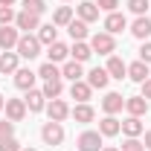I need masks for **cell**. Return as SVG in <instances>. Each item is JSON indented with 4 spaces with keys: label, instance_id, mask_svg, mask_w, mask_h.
<instances>
[{
    "label": "cell",
    "instance_id": "1",
    "mask_svg": "<svg viewBox=\"0 0 151 151\" xmlns=\"http://www.w3.org/2000/svg\"><path fill=\"white\" fill-rule=\"evenodd\" d=\"M15 52H18L20 58H38L41 55V41H38L35 35H29V32H23L20 35V41H18V47H15Z\"/></svg>",
    "mask_w": 151,
    "mask_h": 151
},
{
    "label": "cell",
    "instance_id": "2",
    "mask_svg": "<svg viewBox=\"0 0 151 151\" xmlns=\"http://www.w3.org/2000/svg\"><path fill=\"white\" fill-rule=\"evenodd\" d=\"M41 139H44V145H50V148H55L64 142V125L61 122H44V128H41Z\"/></svg>",
    "mask_w": 151,
    "mask_h": 151
},
{
    "label": "cell",
    "instance_id": "3",
    "mask_svg": "<svg viewBox=\"0 0 151 151\" xmlns=\"http://www.w3.org/2000/svg\"><path fill=\"white\" fill-rule=\"evenodd\" d=\"M90 50L99 52V55H113V52H116V38H113L111 32H96V35L90 38Z\"/></svg>",
    "mask_w": 151,
    "mask_h": 151
},
{
    "label": "cell",
    "instance_id": "4",
    "mask_svg": "<svg viewBox=\"0 0 151 151\" xmlns=\"http://www.w3.org/2000/svg\"><path fill=\"white\" fill-rule=\"evenodd\" d=\"M76 145H78V151H102V134L99 131H84V134H78Z\"/></svg>",
    "mask_w": 151,
    "mask_h": 151
},
{
    "label": "cell",
    "instance_id": "5",
    "mask_svg": "<svg viewBox=\"0 0 151 151\" xmlns=\"http://www.w3.org/2000/svg\"><path fill=\"white\" fill-rule=\"evenodd\" d=\"M20 41V32L18 26H0V50L3 52H9V50H15Z\"/></svg>",
    "mask_w": 151,
    "mask_h": 151
},
{
    "label": "cell",
    "instance_id": "6",
    "mask_svg": "<svg viewBox=\"0 0 151 151\" xmlns=\"http://www.w3.org/2000/svg\"><path fill=\"white\" fill-rule=\"evenodd\" d=\"M6 119L9 122H20L23 116H26V102L23 99H6Z\"/></svg>",
    "mask_w": 151,
    "mask_h": 151
},
{
    "label": "cell",
    "instance_id": "7",
    "mask_svg": "<svg viewBox=\"0 0 151 151\" xmlns=\"http://www.w3.org/2000/svg\"><path fill=\"white\" fill-rule=\"evenodd\" d=\"M105 70H108V76H111V78H116V81L128 78V64H125V61H122L119 55H111V58H108Z\"/></svg>",
    "mask_w": 151,
    "mask_h": 151
},
{
    "label": "cell",
    "instance_id": "8",
    "mask_svg": "<svg viewBox=\"0 0 151 151\" xmlns=\"http://www.w3.org/2000/svg\"><path fill=\"white\" fill-rule=\"evenodd\" d=\"M125 111H128V116H145V111H148V99L145 96H128L125 99Z\"/></svg>",
    "mask_w": 151,
    "mask_h": 151
},
{
    "label": "cell",
    "instance_id": "9",
    "mask_svg": "<svg viewBox=\"0 0 151 151\" xmlns=\"http://www.w3.org/2000/svg\"><path fill=\"white\" fill-rule=\"evenodd\" d=\"M47 113H50V119H52V122H64V119L70 116V105H67L64 99H50Z\"/></svg>",
    "mask_w": 151,
    "mask_h": 151
},
{
    "label": "cell",
    "instance_id": "10",
    "mask_svg": "<svg viewBox=\"0 0 151 151\" xmlns=\"http://www.w3.org/2000/svg\"><path fill=\"white\" fill-rule=\"evenodd\" d=\"M35 78H38V73H32L29 67H18V73H15V87H18V90H32V87H35Z\"/></svg>",
    "mask_w": 151,
    "mask_h": 151
},
{
    "label": "cell",
    "instance_id": "11",
    "mask_svg": "<svg viewBox=\"0 0 151 151\" xmlns=\"http://www.w3.org/2000/svg\"><path fill=\"white\" fill-rule=\"evenodd\" d=\"M15 26H18V29H23V32H32V29H38V26H41V18H38V15H32V12H26V9H20L18 18H15Z\"/></svg>",
    "mask_w": 151,
    "mask_h": 151
},
{
    "label": "cell",
    "instance_id": "12",
    "mask_svg": "<svg viewBox=\"0 0 151 151\" xmlns=\"http://www.w3.org/2000/svg\"><path fill=\"white\" fill-rule=\"evenodd\" d=\"M70 96H73L78 105H84V102H90V96H93V87H90L87 81H81V78H78V81H73V84H70Z\"/></svg>",
    "mask_w": 151,
    "mask_h": 151
},
{
    "label": "cell",
    "instance_id": "13",
    "mask_svg": "<svg viewBox=\"0 0 151 151\" xmlns=\"http://www.w3.org/2000/svg\"><path fill=\"white\" fill-rule=\"evenodd\" d=\"M108 81H111V76H108L105 67H93V70L87 73V84H90L93 90H105V87H108Z\"/></svg>",
    "mask_w": 151,
    "mask_h": 151
},
{
    "label": "cell",
    "instance_id": "14",
    "mask_svg": "<svg viewBox=\"0 0 151 151\" xmlns=\"http://www.w3.org/2000/svg\"><path fill=\"white\" fill-rule=\"evenodd\" d=\"M128 78L131 81H137V84H142L145 78H151V70L145 61H134V64H128Z\"/></svg>",
    "mask_w": 151,
    "mask_h": 151
},
{
    "label": "cell",
    "instance_id": "15",
    "mask_svg": "<svg viewBox=\"0 0 151 151\" xmlns=\"http://www.w3.org/2000/svg\"><path fill=\"white\" fill-rule=\"evenodd\" d=\"M122 108H125V99H122V93H108L105 99H102V111L108 113V116L119 113Z\"/></svg>",
    "mask_w": 151,
    "mask_h": 151
},
{
    "label": "cell",
    "instance_id": "16",
    "mask_svg": "<svg viewBox=\"0 0 151 151\" xmlns=\"http://www.w3.org/2000/svg\"><path fill=\"white\" fill-rule=\"evenodd\" d=\"M76 12H78V20H84V23H93V20L99 18V6H96L93 0L78 3V6H76Z\"/></svg>",
    "mask_w": 151,
    "mask_h": 151
},
{
    "label": "cell",
    "instance_id": "17",
    "mask_svg": "<svg viewBox=\"0 0 151 151\" xmlns=\"http://www.w3.org/2000/svg\"><path fill=\"white\" fill-rule=\"evenodd\" d=\"M128 26V20H125V15H119V12H108V18H105V32H111V35H116V32H122Z\"/></svg>",
    "mask_w": 151,
    "mask_h": 151
},
{
    "label": "cell",
    "instance_id": "18",
    "mask_svg": "<svg viewBox=\"0 0 151 151\" xmlns=\"http://www.w3.org/2000/svg\"><path fill=\"white\" fill-rule=\"evenodd\" d=\"M26 111H32V113H38V111H44V102H47V96H44V90H26Z\"/></svg>",
    "mask_w": 151,
    "mask_h": 151
},
{
    "label": "cell",
    "instance_id": "19",
    "mask_svg": "<svg viewBox=\"0 0 151 151\" xmlns=\"http://www.w3.org/2000/svg\"><path fill=\"white\" fill-rule=\"evenodd\" d=\"M18 52H12V50H9V52H0V73H3V76H9V73H12V76H15V73H18Z\"/></svg>",
    "mask_w": 151,
    "mask_h": 151
},
{
    "label": "cell",
    "instance_id": "20",
    "mask_svg": "<svg viewBox=\"0 0 151 151\" xmlns=\"http://www.w3.org/2000/svg\"><path fill=\"white\" fill-rule=\"evenodd\" d=\"M47 55H50V61H52V64H64V61H67V55H70V47H67V44H61V41H55V44H50Z\"/></svg>",
    "mask_w": 151,
    "mask_h": 151
},
{
    "label": "cell",
    "instance_id": "21",
    "mask_svg": "<svg viewBox=\"0 0 151 151\" xmlns=\"http://www.w3.org/2000/svg\"><path fill=\"white\" fill-rule=\"evenodd\" d=\"M70 116H73L76 122H81V125H87V122H93V119H96V111L90 108V105H87V102H84V105H76L73 111H70Z\"/></svg>",
    "mask_w": 151,
    "mask_h": 151
},
{
    "label": "cell",
    "instance_id": "22",
    "mask_svg": "<svg viewBox=\"0 0 151 151\" xmlns=\"http://www.w3.org/2000/svg\"><path fill=\"white\" fill-rule=\"evenodd\" d=\"M119 131H122V122H119L116 116H105V119L99 122V134H102V137H116Z\"/></svg>",
    "mask_w": 151,
    "mask_h": 151
},
{
    "label": "cell",
    "instance_id": "23",
    "mask_svg": "<svg viewBox=\"0 0 151 151\" xmlns=\"http://www.w3.org/2000/svg\"><path fill=\"white\" fill-rule=\"evenodd\" d=\"M81 76H84V67H81L78 61H73V58H70V61H64V67H61V78H70V81H78Z\"/></svg>",
    "mask_w": 151,
    "mask_h": 151
},
{
    "label": "cell",
    "instance_id": "24",
    "mask_svg": "<svg viewBox=\"0 0 151 151\" xmlns=\"http://www.w3.org/2000/svg\"><path fill=\"white\" fill-rule=\"evenodd\" d=\"M131 35L139 38V41H145V38L151 35V20L145 18V15H142V18H137V20L131 23Z\"/></svg>",
    "mask_w": 151,
    "mask_h": 151
},
{
    "label": "cell",
    "instance_id": "25",
    "mask_svg": "<svg viewBox=\"0 0 151 151\" xmlns=\"http://www.w3.org/2000/svg\"><path fill=\"white\" fill-rule=\"evenodd\" d=\"M58 29H55V23H44V26H38V41H41V47H44V44H47V47H50V44H55L58 41Z\"/></svg>",
    "mask_w": 151,
    "mask_h": 151
},
{
    "label": "cell",
    "instance_id": "26",
    "mask_svg": "<svg viewBox=\"0 0 151 151\" xmlns=\"http://www.w3.org/2000/svg\"><path fill=\"white\" fill-rule=\"evenodd\" d=\"M70 55H73V61H78V64H84L87 58L93 55V50H90V44H84V41H76L73 47H70Z\"/></svg>",
    "mask_w": 151,
    "mask_h": 151
},
{
    "label": "cell",
    "instance_id": "27",
    "mask_svg": "<svg viewBox=\"0 0 151 151\" xmlns=\"http://www.w3.org/2000/svg\"><path fill=\"white\" fill-rule=\"evenodd\" d=\"M142 131H145V128H142V119H139V116H128V119L122 122V134H125V137H139Z\"/></svg>",
    "mask_w": 151,
    "mask_h": 151
},
{
    "label": "cell",
    "instance_id": "28",
    "mask_svg": "<svg viewBox=\"0 0 151 151\" xmlns=\"http://www.w3.org/2000/svg\"><path fill=\"white\" fill-rule=\"evenodd\" d=\"M70 20H73V6H58L52 12V23L55 26H67Z\"/></svg>",
    "mask_w": 151,
    "mask_h": 151
},
{
    "label": "cell",
    "instance_id": "29",
    "mask_svg": "<svg viewBox=\"0 0 151 151\" xmlns=\"http://www.w3.org/2000/svg\"><path fill=\"white\" fill-rule=\"evenodd\" d=\"M67 32H70L73 41H84V38H87V23H84V20H70V23H67Z\"/></svg>",
    "mask_w": 151,
    "mask_h": 151
},
{
    "label": "cell",
    "instance_id": "30",
    "mask_svg": "<svg viewBox=\"0 0 151 151\" xmlns=\"http://www.w3.org/2000/svg\"><path fill=\"white\" fill-rule=\"evenodd\" d=\"M61 90H64L61 78H50V81H44V96H47V99H58Z\"/></svg>",
    "mask_w": 151,
    "mask_h": 151
},
{
    "label": "cell",
    "instance_id": "31",
    "mask_svg": "<svg viewBox=\"0 0 151 151\" xmlns=\"http://www.w3.org/2000/svg\"><path fill=\"white\" fill-rule=\"evenodd\" d=\"M38 76H41L44 81H50V78H61V70H58V64H52V61H47V64H41V70H38Z\"/></svg>",
    "mask_w": 151,
    "mask_h": 151
},
{
    "label": "cell",
    "instance_id": "32",
    "mask_svg": "<svg viewBox=\"0 0 151 151\" xmlns=\"http://www.w3.org/2000/svg\"><path fill=\"white\" fill-rule=\"evenodd\" d=\"M20 6H23L26 12H32V15H38V18H41V15L47 12V3H44V0H20Z\"/></svg>",
    "mask_w": 151,
    "mask_h": 151
},
{
    "label": "cell",
    "instance_id": "33",
    "mask_svg": "<svg viewBox=\"0 0 151 151\" xmlns=\"http://www.w3.org/2000/svg\"><path fill=\"white\" fill-rule=\"evenodd\" d=\"M15 18H18V15H15L12 6H0V26H12Z\"/></svg>",
    "mask_w": 151,
    "mask_h": 151
},
{
    "label": "cell",
    "instance_id": "34",
    "mask_svg": "<svg viewBox=\"0 0 151 151\" xmlns=\"http://www.w3.org/2000/svg\"><path fill=\"white\" fill-rule=\"evenodd\" d=\"M148 6H151L148 0H128V9H131V12H134V15H137V18H142Z\"/></svg>",
    "mask_w": 151,
    "mask_h": 151
},
{
    "label": "cell",
    "instance_id": "35",
    "mask_svg": "<svg viewBox=\"0 0 151 151\" xmlns=\"http://www.w3.org/2000/svg\"><path fill=\"white\" fill-rule=\"evenodd\" d=\"M12 137H15V122L0 119V142H3V139H12Z\"/></svg>",
    "mask_w": 151,
    "mask_h": 151
},
{
    "label": "cell",
    "instance_id": "36",
    "mask_svg": "<svg viewBox=\"0 0 151 151\" xmlns=\"http://www.w3.org/2000/svg\"><path fill=\"white\" fill-rule=\"evenodd\" d=\"M119 151H145V145H142L137 137H128V139L122 142V148H119Z\"/></svg>",
    "mask_w": 151,
    "mask_h": 151
},
{
    "label": "cell",
    "instance_id": "37",
    "mask_svg": "<svg viewBox=\"0 0 151 151\" xmlns=\"http://www.w3.org/2000/svg\"><path fill=\"white\" fill-rule=\"evenodd\" d=\"M96 6H99V12H116L119 0H96Z\"/></svg>",
    "mask_w": 151,
    "mask_h": 151
},
{
    "label": "cell",
    "instance_id": "38",
    "mask_svg": "<svg viewBox=\"0 0 151 151\" xmlns=\"http://www.w3.org/2000/svg\"><path fill=\"white\" fill-rule=\"evenodd\" d=\"M0 151H20V142L12 137V139H3L0 142Z\"/></svg>",
    "mask_w": 151,
    "mask_h": 151
},
{
    "label": "cell",
    "instance_id": "39",
    "mask_svg": "<svg viewBox=\"0 0 151 151\" xmlns=\"http://www.w3.org/2000/svg\"><path fill=\"white\" fill-rule=\"evenodd\" d=\"M139 61H145V64H151V41H145V44L139 47Z\"/></svg>",
    "mask_w": 151,
    "mask_h": 151
},
{
    "label": "cell",
    "instance_id": "40",
    "mask_svg": "<svg viewBox=\"0 0 151 151\" xmlns=\"http://www.w3.org/2000/svg\"><path fill=\"white\" fill-rule=\"evenodd\" d=\"M142 96H145V99H151V78H145V81H142Z\"/></svg>",
    "mask_w": 151,
    "mask_h": 151
},
{
    "label": "cell",
    "instance_id": "41",
    "mask_svg": "<svg viewBox=\"0 0 151 151\" xmlns=\"http://www.w3.org/2000/svg\"><path fill=\"white\" fill-rule=\"evenodd\" d=\"M142 145H145V148L151 151V131H145V142H142Z\"/></svg>",
    "mask_w": 151,
    "mask_h": 151
},
{
    "label": "cell",
    "instance_id": "42",
    "mask_svg": "<svg viewBox=\"0 0 151 151\" xmlns=\"http://www.w3.org/2000/svg\"><path fill=\"white\" fill-rule=\"evenodd\" d=\"M18 0H0V6H15Z\"/></svg>",
    "mask_w": 151,
    "mask_h": 151
},
{
    "label": "cell",
    "instance_id": "43",
    "mask_svg": "<svg viewBox=\"0 0 151 151\" xmlns=\"http://www.w3.org/2000/svg\"><path fill=\"white\" fill-rule=\"evenodd\" d=\"M3 105H6V96L0 93V111H3Z\"/></svg>",
    "mask_w": 151,
    "mask_h": 151
},
{
    "label": "cell",
    "instance_id": "44",
    "mask_svg": "<svg viewBox=\"0 0 151 151\" xmlns=\"http://www.w3.org/2000/svg\"><path fill=\"white\" fill-rule=\"evenodd\" d=\"M102 151H119V148H113V145H108V148H102Z\"/></svg>",
    "mask_w": 151,
    "mask_h": 151
},
{
    "label": "cell",
    "instance_id": "45",
    "mask_svg": "<svg viewBox=\"0 0 151 151\" xmlns=\"http://www.w3.org/2000/svg\"><path fill=\"white\" fill-rule=\"evenodd\" d=\"M20 151H35V148H20Z\"/></svg>",
    "mask_w": 151,
    "mask_h": 151
}]
</instances>
